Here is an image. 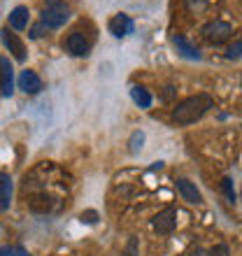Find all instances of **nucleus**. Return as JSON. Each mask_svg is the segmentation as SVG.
<instances>
[{"label": "nucleus", "instance_id": "19", "mask_svg": "<svg viewBox=\"0 0 242 256\" xmlns=\"http://www.w3.org/2000/svg\"><path fill=\"white\" fill-rule=\"evenodd\" d=\"M208 256H230V250H228V244H224V242L214 244V247H212V250L208 252Z\"/></svg>", "mask_w": 242, "mask_h": 256}, {"label": "nucleus", "instance_id": "15", "mask_svg": "<svg viewBox=\"0 0 242 256\" xmlns=\"http://www.w3.org/2000/svg\"><path fill=\"white\" fill-rule=\"evenodd\" d=\"M142 142H144V133H142V130H135L133 135H130V142H128V144H130V154H135V152H140L142 149Z\"/></svg>", "mask_w": 242, "mask_h": 256}, {"label": "nucleus", "instance_id": "8", "mask_svg": "<svg viewBox=\"0 0 242 256\" xmlns=\"http://www.w3.org/2000/svg\"><path fill=\"white\" fill-rule=\"evenodd\" d=\"M0 38H2V44L12 52V56L16 61L19 63L26 61V47H24V42L16 38V33H10V28H2V30H0Z\"/></svg>", "mask_w": 242, "mask_h": 256}, {"label": "nucleus", "instance_id": "4", "mask_svg": "<svg viewBox=\"0 0 242 256\" xmlns=\"http://www.w3.org/2000/svg\"><path fill=\"white\" fill-rule=\"evenodd\" d=\"M152 226H154V230L158 236H170L177 226V210L175 208L161 210V212L152 219Z\"/></svg>", "mask_w": 242, "mask_h": 256}, {"label": "nucleus", "instance_id": "13", "mask_svg": "<svg viewBox=\"0 0 242 256\" xmlns=\"http://www.w3.org/2000/svg\"><path fill=\"white\" fill-rule=\"evenodd\" d=\"M28 19H30V12H28V7H24V5L14 7L12 12H10V26H12L14 30L28 28Z\"/></svg>", "mask_w": 242, "mask_h": 256}, {"label": "nucleus", "instance_id": "14", "mask_svg": "<svg viewBox=\"0 0 242 256\" xmlns=\"http://www.w3.org/2000/svg\"><path fill=\"white\" fill-rule=\"evenodd\" d=\"M130 98H133V102L138 105V108H142V110L152 108V94H149L144 86H133L130 88Z\"/></svg>", "mask_w": 242, "mask_h": 256}, {"label": "nucleus", "instance_id": "3", "mask_svg": "<svg viewBox=\"0 0 242 256\" xmlns=\"http://www.w3.org/2000/svg\"><path fill=\"white\" fill-rule=\"evenodd\" d=\"M233 35V28L226 21H210L202 26V38L210 42V44H222Z\"/></svg>", "mask_w": 242, "mask_h": 256}, {"label": "nucleus", "instance_id": "11", "mask_svg": "<svg viewBox=\"0 0 242 256\" xmlns=\"http://www.w3.org/2000/svg\"><path fill=\"white\" fill-rule=\"evenodd\" d=\"M172 44L177 47L180 56H184V58H188V61H198V58H200L198 47H196V44H191L184 35H175V38H172Z\"/></svg>", "mask_w": 242, "mask_h": 256}, {"label": "nucleus", "instance_id": "6", "mask_svg": "<svg viewBox=\"0 0 242 256\" xmlns=\"http://www.w3.org/2000/svg\"><path fill=\"white\" fill-rule=\"evenodd\" d=\"M16 86H19L24 94L35 96V94H40L42 88H44V84H42L40 74L35 72V70H24V72L19 74V80H16Z\"/></svg>", "mask_w": 242, "mask_h": 256}, {"label": "nucleus", "instance_id": "5", "mask_svg": "<svg viewBox=\"0 0 242 256\" xmlns=\"http://www.w3.org/2000/svg\"><path fill=\"white\" fill-rule=\"evenodd\" d=\"M66 52L70 56H88V52H91V42L84 38V33L72 30V33L66 38Z\"/></svg>", "mask_w": 242, "mask_h": 256}, {"label": "nucleus", "instance_id": "2", "mask_svg": "<svg viewBox=\"0 0 242 256\" xmlns=\"http://www.w3.org/2000/svg\"><path fill=\"white\" fill-rule=\"evenodd\" d=\"M70 19V5L66 0H47L42 7V24L47 28H60Z\"/></svg>", "mask_w": 242, "mask_h": 256}, {"label": "nucleus", "instance_id": "16", "mask_svg": "<svg viewBox=\"0 0 242 256\" xmlns=\"http://www.w3.org/2000/svg\"><path fill=\"white\" fill-rule=\"evenodd\" d=\"M222 189L226 194V198H228V202H236V189H233V180L230 177H224L222 180Z\"/></svg>", "mask_w": 242, "mask_h": 256}, {"label": "nucleus", "instance_id": "24", "mask_svg": "<svg viewBox=\"0 0 242 256\" xmlns=\"http://www.w3.org/2000/svg\"><path fill=\"white\" fill-rule=\"evenodd\" d=\"M188 256H208V252H205V250H200V247H198V250H194V252H191V254H188Z\"/></svg>", "mask_w": 242, "mask_h": 256}, {"label": "nucleus", "instance_id": "12", "mask_svg": "<svg viewBox=\"0 0 242 256\" xmlns=\"http://www.w3.org/2000/svg\"><path fill=\"white\" fill-rule=\"evenodd\" d=\"M12 191H14V184H12L10 172H0V210H10V205H12Z\"/></svg>", "mask_w": 242, "mask_h": 256}, {"label": "nucleus", "instance_id": "9", "mask_svg": "<svg viewBox=\"0 0 242 256\" xmlns=\"http://www.w3.org/2000/svg\"><path fill=\"white\" fill-rule=\"evenodd\" d=\"M110 33L114 35V38H124V35H130L135 30V24L133 19L128 16V14H116V16H112L108 24Z\"/></svg>", "mask_w": 242, "mask_h": 256}, {"label": "nucleus", "instance_id": "1", "mask_svg": "<svg viewBox=\"0 0 242 256\" xmlns=\"http://www.w3.org/2000/svg\"><path fill=\"white\" fill-rule=\"evenodd\" d=\"M212 108H214L212 96L198 94V96L186 98V100L177 102L175 108H172V114L170 116H172V122H175L177 126H191V124H196L208 110H212Z\"/></svg>", "mask_w": 242, "mask_h": 256}, {"label": "nucleus", "instance_id": "23", "mask_svg": "<svg viewBox=\"0 0 242 256\" xmlns=\"http://www.w3.org/2000/svg\"><path fill=\"white\" fill-rule=\"evenodd\" d=\"M135 244H138V240L133 238V240L128 242V250H126V254H128V256H135Z\"/></svg>", "mask_w": 242, "mask_h": 256}, {"label": "nucleus", "instance_id": "17", "mask_svg": "<svg viewBox=\"0 0 242 256\" xmlns=\"http://www.w3.org/2000/svg\"><path fill=\"white\" fill-rule=\"evenodd\" d=\"M226 56H228L230 61H238V58H242V40L233 42L228 47V52H226Z\"/></svg>", "mask_w": 242, "mask_h": 256}, {"label": "nucleus", "instance_id": "10", "mask_svg": "<svg viewBox=\"0 0 242 256\" xmlns=\"http://www.w3.org/2000/svg\"><path fill=\"white\" fill-rule=\"evenodd\" d=\"M177 191L182 194V198L186 202H194V205H200L202 202V194L198 191L194 182H188V180H177Z\"/></svg>", "mask_w": 242, "mask_h": 256}, {"label": "nucleus", "instance_id": "7", "mask_svg": "<svg viewBox=\"0 0 242 256\" xmlns=\"http://www.w3.org/2000/svg\"><path fill=\"white\" fill-rule=\"evenodd\" d=\"M0 91L5 98L14 94V68L7 56H0Z\"/></svg>", "mask_w": 242, "mask_h": 256}, {"label": "nucleus", "instance_id": "18", "mask_svg": "<svg viewBox=\"0 0 242 256\" xmlns=\"http://www.w3.org/2000/svg\"><path fill=\"white\" fill-rule=\"evenodd\" d=\"M0 256H30L24 247H0Z\"/></svg>", "mask_w": 242, "mask_h": 256}, {"label": "nucleus", "instance_id": "21", "mask_svg": "<svg viewBox=\"0 0 242 256\" xmlns=\"http://www.w3.org/2000/svg\"><path fill=\"white\" fill-rule=\"evenodd\" d=\"M44 28H47V26H44V24L40 21L38 26L30 28V38H42V35H44Z\"/></svg>", "mask_w": 242, "mask_h": 256}, {"label": "nucleus", "instance_id": "20", "mask_svg": "<svg viewBox=\"0 0 242 256\" xmlns=\"http://www.w3.org/2000/svg\"><path fill=\"white\" fill-rule=\"evenodd\" d=\"M82 222L96 224L98 222V212H96V210H86V212H82Z\"/></svg>", "mask_w": 242, "mask_h": 256}, {"label": "nucleus", "instance_id": "22", "mask_svg": "<svg viewBox=\"0 0 242 256\" xmlns=\"http://www.w3.org/2000/svg\"><path fill=\"white\" fill-rule=\"evenodd\" d=\"M186 5L191 7V10H202L208 2H205V0H186Z\"/></svg>", "mask_w": 242, "mask_h": 256}]
</instances>
